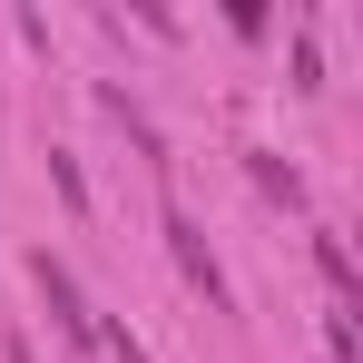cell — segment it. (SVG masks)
Here are the masks:
<instances>
[{
    "label": "cell",
    "instance_id": "cell-4",
    "mask_svg": "<svg viewBox=\"0 0 363 363\" xmlns=\"http://www.w3.org/2000/svg\"><path fill=\"white\" fill-rule=\"evenodd\" d=\"M255 186H265V196H285V206H304V177L285 167V157H255Z\"/></svg>",
    "mask_w": 363,
    "mask_h": 363
},
{
    "label": "cell",
    "instance_id": "cell-3",
    "mask_svg": "<svg viewBox=\"0 0 363 363\" xmlns=\"http://www.w3.org/2000/svg\"><path fill=\"white\" fill-rule=\"evenodd\" d=\"M314 265H324V285H334V304L354 314V304H363V275H354V255H344V236H314Z\"/></svg>",
    "mask_w": 363,
    "mask_h": 363
},
{
    "label": "cell",
    "instance_id": "cell-2",
    "mask_svg": "<svg viewBox=\"0 0 363 363\" xmlns=\"http://www.w3.org/2000/svg\"><path fill=\"white\" fill-rule=\"evenodd\" d=\"M30 275H40V295H50V324H60L69 344H99V314H89V295H79V275H69L60 255H30Z\"/></svg>",
    "mask_w": 363,
    "mask_h": 363
},
{
    "label": "cell",
    "instance_id": "cell-6",
    "mask_svg": "<svg viewBox=\"0 0 363 363\" xmlns=\"http://www.w3.org/2000/svg\"><path fill=\"white\" fill-rule=\"evenodd\" d=\"M99 354H108V363H147V354H138V334H128V324H99Z\"/></svg>",
    "mask_w": 363,
    "mask_h": 363
},
{
    "label": "cell",
    "instance_id": "cell-5",
    "mask_svg": "<svg viewBox=\"0 0 363 363\" xmlns=\"http://www.w3.org/2000/svg\"><path fill=\"white\" fill-rule=\"evenodd\" d=\"M324 344H334V363H363V334H354V314H344V304L324 314Z\"/></svg>",
    "mask_w": 363,
    "mask_h": 363
},
{
    "label": "cell",
    "instance_id": "cell-1",
    "mask_svg": "<svg viewBox=\"0 0 363 363\" xmlns=\"http://www.w3.org/2000/svg\"><path fill=\"white\" fill-rule=\"evenodd\" d=\"M167 255H177V275H186V285H196V295L226 314V265H216V245L196 236V216H186V206H167Z\"/></svg>",
    "mask_w": 363,
    "mask_h": 363
}]
</instances>
